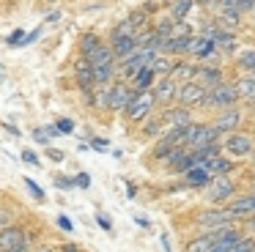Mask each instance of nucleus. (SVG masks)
Listing matches in <instances>:
<instances>
[{"mask_svg": "<svg viewBox=\"0 0 255 252\" xmlns=\"http://www.w3.org/2000/svg\"><path fill=\"white\" fill-rule=\"evenodd\" d=\"M58 228H61V230H69V233H72V230H74V222L66 217V214H61V217H58Z\"/></svg>", "mask_w": 255, "mask_h": 252, "instance_id": "37998d69", "label": "nucleus"}, {"mask_svg": "<svg viewBox=\"0 0 255 252\" xmlns=\"http://www.w3.org/2000/svg\"><path fill=\"white\" fill-rule=\"evenodd\" d=\"M253 19H255V11H253Z\"/></svg>", "mask_w": 255, "mask_h": 252, "instance_id": "69168bd1", "label": "nucleus"}, {"mask_svg": "<svg viewBox=\"0 0 255 252\" xmlns=\"http://www.w3.org/2000/svg\"><path fill=\"white\" fill-rule=\"evenodd\" d=\"M255 148V142L250 140L247 134H239V131H233V134L225 137V151L231 153V156H250Z\"/></svg>", "mask_w": 255, "mask_h": 252, "instance_id": "9d476101", "label": "nucleus"}, {"mask_svg": "<svg viewBox=\"0 0 255 252\" xmlns=\"http://www.w3.org/2000/svg\"><path fill=\"white\" fill-rule=\"evenodd\" d=\"M3 74H6V69H3V63H0V77H3Z\"/></svg>", "mask_w": 255, "mask_h": 252, "instance_id": "680f3d73", "label": "nucleus"}, {"mask_svg": "<svg viewBox=\"0 0 255 252\" xmlns=\"http://www.w3.org/2000/svg\"><path fill=\"white\" fill-rule=\"evenodd\" d=\"M154 91V99H156V104H170V102H176V93H178V82L173 80V77H162L159 82H156V88H151Z\"/></svg>", "mask_w": 255, "mask_h": 252, "instance_id": "f8f14e48", "label": "nucleus"}, {"mask_svg": "<svg viewBox=\"0 0 255 252\" xmlns=\"http://www.w3.org/2000/svg\"><path fill=\"white\" fill-rule=\"evenodd\" d=\"M211 247H214V233H200L187 241V250L184 252H211Z\"/></svg>", "mask_w": 255, "mask_h": 252, "instance_id": "412c9836", "label": "nucleus"}, {"mask_svg": "<svg viewBox=\"0 0 255 252\" xmlns=\"http://www.w3.org/2000/svg\"><path fill=\"white\" fill-rule=\"evenodd\" d=\"M173 66H176V60H173V58H167V55H156V58L151 60L148 69L154 71L156 77H170L173 74Z\"/></svg>", "mask_w": 255, "mask_h": 252, "instance_id": "4be33fe9", "label": "nucleus"}, {"mask_svg": "<svg viewBox=\"0 0 255 252\" xmlns=\"http://www.w3.org/2000/svg\"><path fill=\"white\" fill-rule=\"evenodd\" d=\"M91 145H94L96 151H107V140H91Z\"/></svg>", "mask_w": 255, "mask_h": 252, "instance_id": "49530a36", "label": "nucleus"}, {"mask_svg": "<svg viewBox=\"0 0 255 252\" xmlns=\"http://www.w3.org/2000/svg\"><path fill=\"white\" fill-rule=\"evenodd\" d=\"M244 102H247V110H250V113H255V96H253V99H244Z\"/></svg>", "mask_w": 255, "mask_h": 252, "instance_id": "864d4df0", "label": "nucleus"}, {"mask_svg": "<svg viewBox=\"0 0 255 252\" xmlns=\"http://www.w3.org/2000/svg\"><path fill=\"white\" fill-rule=\"evenodd\" d=\"M55 186L58 189H74V178H69V175H55Z\"/></svg>", "mask_w": 255, "mask_h": 252, "instance_id": "e433bc0d", "label": "nucleus"}, {"mask_svg": "<svg viewBox=\"0 0 255 252\" xmlns=\"http://www.w3.org/2000/svg\"><path fill=\"white\" fill-rule=\"evenodd\" d=\"M19 247H28L25 228H19V225L0 228V252H14V250H19Z\"/></svg>", "mask_w": 255, "mask_h": 252, "instance_id": "0eeeda50", "label": "nucleus"}, {"mask_svg": "<svg viewBox=\"0 0 255 252\" xmlns=\"http://www.w3.org/2000/svg\"><path fill=\"white\" fill-rule=\"evenodd\" d=\"M253 250H255V239L253 236H242L228 252H253Z\"/></svg>", "mask_w": 255, "mask_h": 252, "instance_id": "7c9ffc66", "label": "nucleus"}, {"mask_svg": "<svg viewBox=\"0 0 255 252\" xmlns=\"http://www.w3.org/2000/svg\"><path fill=\"white\" fill-rule=\"evenodd\" d=\"M242 118H244L242 110L231 107V110H225V113H222V115H220V118H217L211 126H214L217 134H233V131H236V126L242 124Z\"/></svg>", "mask_w": 255, "mask_h": 252, "instance_id": "1a4fd4ad", "label": "nucleus"}, {"mask_svg": "<svg viewBox=\"0 0 255 252\" xmlns=\"http://www.w3.org/2000/svg\"><path fill=\"white\" fill-rule=\"evenodd\" d=\"M195 82H198V85H203L206 91H211V88L222 85V69H217V66H200Z\"/></svg>", "mask_w": 255, "mask_h": 252, "instance_id": "2eb2a0df", "label": "nucleus"}, {"mask_svg": "<svg viewBox=\"0 0 255 252\" xmlns=\"http://www.w3.org/2000/svg\"><path fill=\"white\" fill-rule=\"evenodd\" d=\"M127 195H129V197H134V195H137V189H134L132 184H127Z\"/></svg>", "mask_w": 255, "mask_h": 252, "instance_id": "6e6d98bb", "label": "nucleus"}, {"mask_svg": "<svg viewBox=\"0 0 255 252\" xmlns=\"http://www.w3.org/2000/svg\"><path fill=\"white\" fill-rule=\"evenodd\" d=\"M250 77H253V80H255V71H250Z\"/></svg>", "mask_w": 255, "mask_h": 252, "instance_id": "0e129e2a", "label": "nucleus"}, {"mask_svg": "<svg viewBox=\"0 0 255 252\" xmlns=\"http://www.w3.org/2000/svg\"><path fill=\"white\" fill-rule=\"evenodd\" d=\"M44 131H47V137H50V140H52V137H58V134H61V131L55 129V124H52V126H44Z\"/></svg>", "mask_w": 255, "mask_h": 252, "instance_id": "de8ad7c7", "label": "nucleus"}, {"mask_svg": "<svg viewBox=\"0 0 255 252\" xmlns=\"http://www.w3.org/2000/svg\"><path fill=\"white\" fill-rule=\"evenodd\" d=\"M134 222H137L140 228H151V222H148V219H145V217H140V214H137V217H134Z\"/></svg>", "mask_w": 255, "mask_h": 252, "instance_id": "3c124183", "label": "nucleus"}, {"mask_svg": "<svg viewBox=\"0 0 255 252\" xmlns=\"http://www.w3.org/2000/svg\"><path fill=\"white\" fill-rule=\"evenodd\" d=\"M198 69L200 66H195V63H187V60H178L176 66H173V80H181V82H195V77H198Z\"/></svg>", "mask_w": 255, "mask_h": 252, "instance_id": "6ab92c4d", "label": "nucleus"}, {"mask_svg": "<svg viewBox=\"0 0 255 252\" xmlns=\"http://www.w3.org/2000/svg\"><path fill=\"white\" fill-rule=\"evenodd\" d=\"M143 134H145V137L162 134V118H148V121H143Z\"/></svg>", "mask_w": 255, "mask_h": 252, "instance_id": "c756f323", "label": "nucleus"}, {"mask_svg": "<svg viewBox=\"0 0 255 252\" xmlns=\"http://www.w3.org/2000/svg\"><path fill=\"white\" fill-rule=\"evenodd\" d=\"M113 77H116V63L96 66V69H94V82H96V85H107Z\"/></svg>", "mask_w": 255, "mask_h": 252, "instance_id": "cd10ccee", "label": "nucleus"}, {"mask_svg": "<svg viewBox=\"0 0 255 252\" xmlns=\"http://www.w3.org/2000/svg\"><path fill=\"white\" fill-rule=\"evenodd\" d=\"M195 8V0H176V3L170 5V19L176 22H184L189 16V11Z\"/></svg>", "mask_w": 255, "mask_h": 252, "instance_id": "393cba45", "label": "nucleus"}, {"mask_svg": "<svg viewBox=\"0 0 255 252\" xmlns=\"http://www.w3.org/2000/svg\"><path fill=\"white\" fill-rule=\"evenodd\" d=\"M239 66L247 69V74H250V71H255V49H247V52L239 55Z\"/></svg>", "mask_w": 255, "mask_h": 252, "instance_id": "473e14b6", "label": "nucleus"}, {"mask_svg": "<svg viewBox=\"0 0 255 252\" xmlns=\"http://www.w3.org/2000/svg\"><path fill=\"white\" fill-rule=\"evenodd\" d=\"M99 47H105V44H102V38L96 36V33H85V36L80 38V52H83V58H91Z\"/></svg>", "mask_w": 255, "mask_h": 252, "instance_id": "5701e85b", "label": "nucleus"}, {"mask_svg": "<svg viewBox=\"0 0 255 252\" xmlns=\"http://www.w3.org/2000/svg\"><path fill=\"white\" fill-rule=\"evenodd\" d=\"M74 186H80V189H88V186H91V175H88V173H77V175H74Z\"/></svg>", "mask_w": 255, "mask_h": 252, "instance_id": "58836bf2", "label": "nucleus"}, {"mask_svg": "<svg viewBox=\"0 0 255 252\" xmlns=\"http://www.w3.org/2000/svg\"><path fill=\"white\" fill-rule=\"evenodd\" d=\"M181 36H192V27H189L187 19L176 22V25H173V30H170V38H181Z\"/></svg>", "mask_w": 255, "mask_h": 252, "instance_id": "72a5a7b5", "label": "nucleus"}, {"mask_svg": "<svg viewBox=\"0 0 255 252\" xmlns=\"http://www.w3.org/2000/svg\"><path fill=\"white\" fill-rule=\"evenodd\" d=\"M253 252H255V250H253Z\"/></svg>", "mask_w": 255, "mask_h": 252, "instance_id": "774afa93", "label": "nucleus"}, {"mask_svg": "<svg viewBox=\"0 0 255 252\" xmlns=\"http://www.w3.org/2000/svg\"><path fill=\"white\" fill-rule=\"evenodd\" d=\"M250 159H253V162H255V148H253V153H250Z\"/></svg>", "mask_w": 255, "mask_h": 252, "instance_id": "e2e57ef3", "label": "nucleus"}, {"mask_svg": "<svg viewBox=\"0 0 255 252\" xmlns=\"http://www.w3.org/2000/svg\"><path fill=\"white\" fill-rule=\"evenodd\" d=\"M228 208H231L233 214H239L242 219H244V217H253V214H255V192H250V195L236 197V200H233Z\"/></svg>", "mask_w": 255, "mask_h": 252, "instance_id": "a211bd4d", "label": "nucleus"}, {"mask_svg": "<svg viewBox=\"0 0 255 252\" xmlns=\"http://www.w3.org/2000/svg\"><path fill=\"white\" fill-rule=\"evenodd\" d=\"M239 99H242V96H239L236 85H233V82H222V85L206 91L203 104H209V107H225V110H231V107H236Z\"/></svg>", "mask_w": 255, "mask_h": 252, "instance_id": "20e7f679", "label": "nucleus"}, {"mask_svg": "<svg viewBox=\"0 0 255 252\" xmlns=\"http://www.w3.org/2000/svg\"><path fill=\"white\" fill-rule=\"evenodd\" d=\"M162 250H165V252L173 250V247H170V239H167V233H162Z\"/></svg>", "mask_w": 255, "mask_h": 252, "instance_id": "8fccbe9b", "label": "nucleus"}, {"mask_svg": "<svg viewBox=\"0 0 255 252\" xmlns=\"http://www.w3.org/2000/svg\"><path fill=\"white\" fill-rule=\"evenodd\" d=\"M156 99H154V91H134V96L129 99L127 104V118L134 121V124H140V121H148L151 118V110H154Z\"/></svg>", "mask_w": 255, "mask_h": 252, "instance_id": "f03ea898", "label": "nucleus"}, {"mask_svg": "<svg viewBox=\"0 0 255 252\" xmlns=\"http://www.w3.org/2000/svg\"><path fill=\"white\" fill-rule=\"evenodd\" d=\"M195 5H211V0H195Z\"/></svg>", "mask_w": 255, "mask_h": 252, "instance_id": "bf43d9fd", "label": "nucleus"}, {"mask_svg": "<svg viewBox=\"0 0 255 252\" xmlns=\"http://www.w3.org/2000/svg\"><path fill=\"white\" fill-rule=\"evenodd\" d=\"M74 77H77V85H80V91L83 93H91L94 91V69H91V63L85 58H80L77 60V69H74Z\"/></svg>", "mask_w": 255, "mask_h": 252, "instance_id": "4468645a", "label": "nucleus"}, {"mask_svg": "<svg viewBox=\"0 0 255 252\" xmlns=\"http://www.w3.org/2000/svg\"><path fill=\"white\" fill-rule=\"evenodd\" d=\"M217 131L214 126L209 124H189L187 129H184V148L187 151H198V148L203 145H211V142H217Z\"/></svg>", "mask_w": 255, "mask_h": 252, "instance_id": "7ed1b4c3", "label": "nucleus"}, {"mask_svg": "<svg viewBox=\"0 0 255 252\" xmlns=\"http://www.w3.org/2000/svg\"><path fill=\"white\" fill-rule=\"evenodd\" d=\"M184 181H187V186H209L214 178H211V173L206 167H192L184 173Z\"/></svg>", "mask_w": 255, "mask_h": 252, "instance_id": "aec40b11", "label": "nucleus"}, {"mask_svg": "<svg viewBox=\"0 0 255 252\" xmlns=\"http://www.w3.org/2000/svg\"><path fill=\"white\" fill-rule=\"evenodd\" d=\"M233 85H236V91H239V96H242V99H253L255 96V80L250 74H244L242 80H236Z\"/></svg>", "mask_w": 255, "mask_h": 252, "instance_id": "c85d7f7f", "label": "nucleus"}, {"mask_svg": "<svg viewBox=\"0 0 255 252\" xmlns=\"http://www.w3.org/2000/svg\"><path fill=\"white\" fill-rule=\"evenodd\" d=\"M33 137H36V142H41V145H50V137H47L44 126H39V129H33Z\"/></svg>", "mask_w": 255, "mask_h": 252, "instance_id": "79ce46f5", "label": "nucleus"}, {"mask_svg": "<svg viewBox=\"0 0 255 252\" xmlns=\"http://www.w3.org/2000/svg\"><path fill=\"white\" fill-rule=\"evenodd\" d=\"M3 129H6V131H8V134H14V137H17V134H19V129H17V126H11V124H3Z\"/></svg>", "mask_w": 255, "mask_h": 252, "instance_id": "603ef678", "label": "nucleus"}, {"mask_svg": "<svg viewBox=\"0 0 255 252\" xmlns=\"http://www.w3.org/2000/svg\"><path fill=\"white\" fill-rule=\"evenodd\" d=\"M55 129L61 131V134H72V131H74V121L72 118H58L55 121Z\"/></svg>", "mask_w": 255, "mask_h": 252, "instance_id": "f704fd0d", "label": "nucleus"}, {"mask_svg": "<svg viewBox=\"0 0 255 252\" xmlns=\"http://www.w3.org/2000/svg\"><path fill=\"white\" fill-rule=\"evenodd\" d=\"M50 3H52V0H50Z\"/></svg>", "mask_w": 255, "mask_h": 252, "instance_id": "338daca9", "label": "nucleus"}, {"mask_svg": "<svg viewBox=\"0 0 255 252\" xmlns=\"http://www.w3.org/2000/svg\"><path fill=\"white\" fill-rule=\"evenodd\" d=\"M58 16H61V14H58V11H50V14H47V22H55Z\"/></svg>", "mask_w": 255, "mask_h": 252, "instance_id": "5fc2aeb1", "label": "nucleus"}, {"mask_svg": "<svg viewBox=\"0 0 255 252\" xmlns=\"http://www.w3.org/2000/svg\"><path fill=\"white\" fill-rule=\"evenodd\" d=\"M206 99V88L198 85V82H181L178 85V93H176V102L181 104V107H195V104H203Z\"/></svg>", "mask_w": 255, "mask_h": 252, "instance_id": "6e6552de", "label": "nucleus"}, {"mask_svg": "<svg viewBox=\"0 0 255 252\" xmlns=\"http://www.w3.org/2000/svg\"><path fill=\"white\" fill-rule=\"evenodd\" d=\"M25 186L30 189V195H33V200H44V189H41V186L36 184L33 178H25Z\"/></svg>", "mask_w": 255, "mask_h": 252, "instance_id": "c9c22d12", "label": "nucleus"}, {"mask_svg": "<svg viewBox=\"0 0 255 252\" xmlns=\"http://www.w3.org/2000/svg\"><path fill=\"white\" fill-rule=\"evenodd\" d=\"M63 252H80V250L74 244H63Z\"/></svg>", "mask_w": 255, "mask_h": 252, "instance_id": "4d7b16f0", "label": "nucleus"}, {"mask_svg": "<svg viewBox=\"0 0 255 252\" xmlns=\"http://www.w3.org/2000/svg\"><path fill=\"white\" fill-rule=\"evenodd\" d=\"M162 124H167L170 129H184V126L192 124V115L187 107H167L162 113Z\"/></svg>", "mask_w": 255, "mask_h": 252, "instance_id": "ddd939ff", "label": "nucleus"}, {"mask_svg": "<svg viewBox=\"0 0 255 252\" xmlns=\"http://www.w3.org/2000/svg\"><path fill=\"white\" fill-rule=\"evenodd\" d=\"M203 167L211 173V178H225L228 173H233V170H236V162H233V159H228V156H217V159H211V162H206Z\"/></svg>", "mask_w": 255, "mask_h": 252, "instance_id": "f3484780", "label": "nucleus"}, {"mask_svg": "<svg viewBox=\"0 0 255 252\" xmlns=\"http://www.w3.org/2000/svg\"><path fill=\"white\" fill-rule=\"evenodd\" d=\"M154 58H156V52H151V49H137V52L129 55L127 60H121V74L129 77V80H134V74L143 71V69H148Z\"/></svg>", "mask_w": 255, "mask_h": 252, "instance_id": "423d86ee", "label": "nucleus"}, {"mask_svg": "<svg viewBox=\"0 0 255 252\" xmlns=\"http://www.w3.org/2000/svg\"><path fill=\"white\" fill-rule=\"evenodd\" d=\"M110 49L116 58L127 60L129 55L137 52V41H134V36H124V38H110Z\"/></svg>", "mask_w": 255, "mask_h": 252, "instance_id": "dca6fc26", "label": "nucleus"}, {"mask_svg": "<svg viewBox=\"0 0 255 252\" xmlns=\"http://www.w3.org/2000/svg\"><path fill=\"white\" fill-rule=\"evenodd\" d=\"M132 96H134L132 88H127V85H110L105 93H102L99 104H102V107H107V110H127V104H129V99H132Z\"/></svg>", "mask_w": 255, "mask_h": 252, "instance_id": "39448f33", "label": "nucleus"}, {"mask_svg": "<svg viewBox=\"0 0 255 252\" xmlns=\"http://www.w3.org/2000/svg\"><path fill=\"white\" fill-rule=\"evenodd\" d=\"M0 228H6V211L0 208Z\"/></svg>", "mask_w": 255, "mask_h": 252, "instance_id": "13d9d810", "label": "nucleus"}, {"mask_svg": "<svg viewBox=\"0 0 255 252\" xmlns=\"http://www.w3.org/2000/svg\"><path fill=\"white\" fill-rule=\"evenodd\" d=\"M47 156H50V162H63V159H66V153L58 151V148H47Z\"/></svg>", "mask_w": 255, "mask_h": 252, "instance_id": "c03bdc74", "label": "nucleus"}, {"mask_svg": "<svg viewBox=\"0 0 255 252\" xmlns=\"http://www.w3.org/2000/svg\"><path fill=\"white\" fill-rule=\"evenodd\" d=\"M217 5H222V11H236V5H239V0H220Z\"/></svg>", "mask_w": 255, "mask_h": 252, "instance_id": "a18cd8bd", "label": "nucleus"}, {"mask_svg": "<svg viewBox=\"0 0 255 252\" xmlns=\"http://www.w3.org/2000/svg\"><path fill=\"white\" fill-rule=\"evenodd\" d=\"M134 33H137V30L129 25V19H124V22H118V25L113 27V36L110 38H124V36H134Z\"/></svg>", "mask_w": 255, "mask_h": 252, "instance_id": "2f4dec72", "label": "nucleus"}, {"mask_svg": "<svg viewBox=\"0 0 255 252\" xmlns=\"http://www.w3.org/2000/svg\"><path fill=\"white\" fill-rule=\"evenodd\" d=\"M36 252H52V250H50V247H39Z\"/></svg>", "mask_w": 255, "mask_h": 252, "instance_id": "052dcab7", "label": "nucleus"}, {"mask_svg": "<svg viewBox=\"0 0 255 252\" xmlns=\"http://www.w3.org/2000/svg\"><path fill=\"white\" fill-rule=\"evenodd\" d=\"M22 41H25V30H22V27L8 36V47H17V44H22Z\"/></svg>", "mask_w": 255, "mask_h": 252, "instance_id": "ea45409f", "label": "nucleus"}, {"mask_svg": "<svg viewBox=\"0 0 255 252\" xmlns=\"http://www.w3.org/2000/svg\"><path fill=\"white\" fill-rule=\"evenodd\" d=\"M91 63V69H96V66H107V63H116V55H113L110 47H99L91 58H85Z\"/></svg>", "mask_w": 255, "mask_h": 252, "instance_id": "b1692460", "label": "nucleus"}, {"mask_svg": "<svg viewBox=\"0 0 255 252\" xmlns=\"http://www.w3.org/2000/svg\"><path fill=\"white\" fill-rule=\"evenodd\" d=\"M242 25V14L239 11H220V27L222 30H236V27Z\"/></svg>", "mask_w": 255, "mask_h": 252, "instance_id": "a878e982", "label": "nucleus"}, {"mask_svg": "<svg viewBox=\"0 0 255 252\" xmlns=\"http://www.w3.org/2000/svg\"><path fill=\"white\" fill-rule=\"evenodd\" d=\"M242 222H244V225H247V228H250V230H253V233H255V214H253V217H244Z\"/></svg>", "mask_w": 255, "mask_h": 252, "instance_id": "09e8293b", "label": "nucleus"}, {"mask_svg": "<svg viewBox=\"0 0 255 252\" xmlns=\"http://www.w3.org/2000/svg\"><path fill=\"white\" fill-rule=\"evenodd\" d=\"M96 222H99V228L105 230V233H113V222H110V217H107V214H96Z\"/></svg>", "mask_w": 255, "mask_h": 252, "instance_id": "4c0bfd02", "label": "nucleus"}, {"mask_svg": "<svg viewBox=\"0 0 255 252\" xmlns=\"http://www.w3.org/2000/svg\"><path fill=\"white\" fill-rule=\"evenodd\" d=\"M233 192H236L233 178H214L209 184V200L211 203H225L233 197Z\"/></svg>", "mask_w": 255, "mask_h": 252, "instance_id": "9b49d317", "label": "nucleus"}, {"mask_svg": "<svg viewBox=\"0 0 255 252\" xmlns=\"http://www.w3.org/2000/svg\"><path fill=\"white\" fill-rule=\"evenodd\" d=\"M154 80H156V74L151 69L137 71V74H134V91H151V88H154Z\"/></svg>", "mask_w": 255, "mask_h": 252, "instance_id": "bb28decb", "label": "nucleus"}, {"mask_svg": "<svg viewBox=\"0 0 255 252\" xmlns=\"http://www.w3.org/2000/svg\"><path fill=\"white\" fill-rule=\"evenodd\" d=\"M22 159H25V162H28V164H33V167H39V156H36V151H30V148H25V151H22Z\"/></svg>", "mask_w": 255, "mask_h": 252, "instance_id": "a19ab883", "label": "nucleus"}, {"mask_svg": "<svg viewBox=\"0 0 255 252\" xmlns=\"http://www.w3.org/2000/svg\"><path fill=\"white\" fill-rule=\"evenodd\" d=\"M239 214H233L231 208H206L195 217V225L203 228V233H214V230H222V228H233L239 222Z\"/></svg>", "mask_w": 255, "mask_h": 252, "instance_id": "f257e3e1", "label": "nucleus"}]
</instances>
